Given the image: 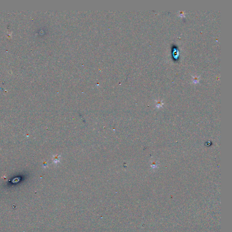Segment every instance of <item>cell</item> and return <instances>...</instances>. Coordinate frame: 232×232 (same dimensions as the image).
Returning <instances> with one entry per match:
<instances>
[]
</instances>
